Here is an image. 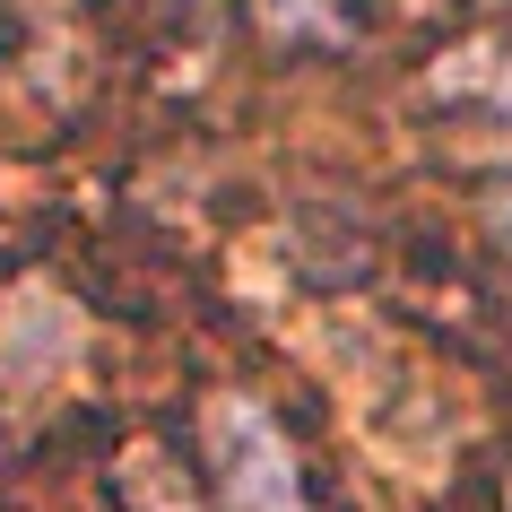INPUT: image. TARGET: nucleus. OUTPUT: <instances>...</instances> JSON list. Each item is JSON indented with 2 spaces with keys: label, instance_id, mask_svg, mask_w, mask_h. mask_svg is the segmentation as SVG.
Masks as SVG:
<instances>
[{
  "label": "nucleus",
  "instance_id": "nucleus-6",
  "mask_svg": "<svg viewBox=\"0 0 512 512\" xmlns=\"http://www.w3.org/2000/svg\"><path fill=\"white\" fill-rule=\"evenodd\" d=\"M408 9H426V0H408Z\"/></svg>",
  "mask_w": 512,
  "mask_h": 512
},
{
  "label": "nucleus",
  "instance_id": "nucleus-2",
  "mask_svg": "<svg viewBox=\"0 0 512 512\" xmlns=\"http://www.w3.org/2000/svg\"><path fill=\"white\" fill-rule=\"evenodd\" d=\"M87 348V322H79V304L53 296V287H18V296L0 304V382L9 391H44V382H61L70 365H79Z\"/></svg>",
  "mask_w": 512,
  "mask_h": 512
},
{
  "label": "nucleus",
  "instance_id": "nucleus-3",
  "mask_svg": "<svg viewBox=\"0 0 512 512\" xmlns=\"http://www.w3.org/2000/svg\"><path fill=\"white\" fill-rule=\"evenodd\" d=\"M434 96H495V105H512V53H495V44L452 53L434 70Z\"/></svg>",
  "mask_w": 512,
  "mask_h": 512
},
{
  "label": "nucleus",
  "instance_id": "nucleus-5",
  "mask_svg": "<svg viewBox=\"0 0 512 512\" xmlns=\"http://www.w3.org/2000/svg\"><path fill=\"white\" fill-rule=\"evenodd\" d=\"M486 217H495V243L512 252V191H495V209H486Z\"/></svg>",
  "mask_w": 512,
  "mask_h": 512
},
{
  "label": "nucleus",
  "instance_id": "nucleus-1",
  "mask_svg": "<svg viewBox=\"0 0 512 512\" xmlns=\"http://www.w3.org/2000/svg\"><path fill=\"white\" fill-rule=\"evenodd\" d=\"M209 469H217V504L226 512H304V486H296V452L278 443V426L261 417L252 400H209Z\"/></svg>",
  "mask_w": 512,
  "mask_h": 512
},
{
  "label": "nucleus",
  "instance_id": "nucleus-7",
  "mask_svg": "<svg viewBox=\"0 0 512 512\" xmlns=\"http://www.w3.org/2000/svg\"><path fill=\"white\" fill-rule=\"evenodd\" d=\"M504 512H512V504H504Z\"/></svg>",
  "mask_w": 512,
  "mask_h": 512
},
{
  "label": "nucleus",
  "instance_id": "nucleus-4",
  "mask_svg": "<svg viewBox=\"0 0 512 512\" xmlns=\"http://www.w3.org/2000/svg\"><path fill=\"white\" fill-rule=\"evenodd\" d=\"M261 27H270V35H322V44H339L348 18L322 9V0H261Z\"/></svg>",
  "mask_w": 512,
  "mask_h": 512
}]
</instances>
